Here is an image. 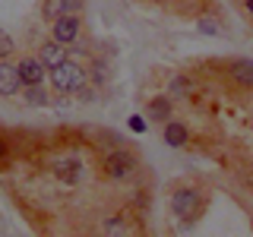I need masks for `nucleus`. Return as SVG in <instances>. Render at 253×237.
Wrapping results in <instances>:
<instances>
[{"mask_svg": "<svg viewBox=\"0 0 253 237\" xmlns=\"http://www.w3.org/2000/svg\"><path fill=\"white\" fill-rule=\"evenodd\" d=\"M231 79L237 85H247V89H253V60L250 57H237L231 63Z\"/></svg>", "mask_w": 253, "mask_h": 237, "instance_id": "nucleus-11", "label": "nucleus"}, {"mask_svg": "<svg viewBox=\"0 0 253 237\" xmlns=\"http://www.w3.org/2000/svg\"><path fill=\"white\" fill-rule=\"evenodd\" d=\"M130 126L136 133H146V120H142V117H130Z\"/></svg>", "mask_w": 253, "mask_h": 237, "instance_id": "nucleus-18", "label": "nucleus"}, {"mask_svg": "<svg viewBox=\"0 0 253 237\" xmlns=\"http://www.w3.org/2000/svg\"><path fill=\"white\" fill-rule=\"evenodd\" d=\"M105 177L108 180H126L133 171H136V155L126 152V149H114L108 158H105Z\"/></svg>", "mask_w": 253, "mask_h": 237, "instance_id": "nucleus-3", "label": "nucleus"}, {"mask_svg": "<svg viewBox=\"0 0 253 237\" xmlns=\"http://www.w3.org/2000/svg\"><path fill=\"white\" fill-rule=\"evenodd\" d=\"M171 114H174V101H171V95H155V98H149V105H146V117L152 123H165V120H171Z\"/></svg>", "mask_w": 253, "mask_h": 237, "instance_id": "nucleus-6", "label": "nucleus"}, {"mask_svg": "<svg viewBox=\"0 0 253 237\" xmlns=\"http://www.w3.org/2000/svg\"><path fill=\"white\" fill-rule=\"evenodd\" d=\"M38 57H42V63L51 70V67H60V63L67 60L70 54H67V44H60V41H44L42 47H38Z\"/></svg>", "mask_w": 253, "mask_h": 237, "instance_id": "nucleus-9", "label": "nucleus"}, {"mask_svg": "<svg viewBox=\"0 0 253 237\" xmlns=\"http://www.w3.org/2000/svg\"><path fill=\"white\" fill-rule=\"evenodd\" d=\"M22 89V79L16 63H10L6 57H0V95H16Z\"/></svg>", "mask_w": 253, "mask_h": 237, "instance_id": "nucleus-7", "label": "nucleus"}, {"mask_svg": "<svg viewBox=\"0 0 253 237\" xmlns=\"http://www.w3.org/2000/svg\"><path fill=\"white\" fill-rule=\"evenodd\" d=\"M16 70H19V79H22V85H42L44 82V76H47V67L42 63V57H32V54H26V57H19L16 60Z\"/></svg>", "mask_w": 253, "mask_h": 237, "instance_id": "nucleus-4", "label": "nucleus"}, {"mask_svg": "<svg viewBox=\"0 0 253 237\" xmlns=\"http://www.w3.org/2000/svg\"><path fill=\"white\" fill-rule=\"evenodd\" d=\"M79 35H83V19H79V13H63L57 19L51 22V38L60 44H76Z\"/></svg>", "mask_w": 253, "mask_h": 237, "instance_id": "nucleus-2", "label": "nucleus"}, {"mask_svg": "<svg viewBox=\"0 0 253 237\" xmlns=\"http://www.w3.org/2000/svg\"><path fill=\"white\" fill-rule=\"evenodd\" d=\"M44 19L47 22H51V19H57V16H63V3H60V0H44Z\"/></svg>", "mask_w": 253, "mask_h": 237, "instance_id": "nucleus-14", "label": "nucleus"}, {"mask_svg": "<svg viewBox=\"0 0 253 237\" xmlns=\"http://www.w3.org/2000/svg\"><path fill=\"white\" fill-rule=\"evenodd\" d=\"M171 209H174V215H177V218H184V221H196V215H200V209H203V193H200V190H193V187H180V190H174V196H171Z\"/></svg>", "mask_w": 253, "mask_h": 237, "instance_id": "nucleus-1", "label": "nucleus"}, {"mask_svg": "<svg viewBox=\"0 0 253 237\" xmlns=\"http://www.w3.org/2000/svg\"><path fill=\"white\" fill-rule=\"evenodd\" d=\"M54 177L60 180V184H67V187H73L79 184V177H83V161H79L76 155H63V158H54Z\"/></svg>", "mask_w": 253, "mask_h": 237, "instance_id": "nucleus-5", "label": "nucleus"}, {"mask_svg": "<svg viewBox=\"0 0 253 237\" xmlns=\"http://www.w3.org/2000/svg\"><path fill=\"white\" fill-rule=\"evenodd\" d=\"M26 101H29V105H44V101H47V92L42 89V85H26Z\"/></svg>", "mask_w": 253, "mask_h": 237, "instance_id": "nucleus-13", "label": "nucleus"}, {"mask_svg": "<svg viewBox=\"0 0 253 237\" xmlns=\"http://www.w3.org/2000/svg\"><path fill=\"white\" fill-rule=\"evenodd\" d=\"M168 92H171V98H190V95L196 92V82H193L190 76H184V73H180V76H174V79H171Z\"/></svg>", "mask_w": 253, "mask_h": 237, "instance_id": "nucleus-12", "label": "nucleus"}, {"mask_svg": "<svg viewBox=\"0 0 253 237\" xmlns=\"http://www.w3.org/2000/svg\"><path fill=\"white\" fill-rule=\"evenodd\" d=\"M196 26H200V32H206V35H218V22H212V19H200L196 22Z\"/></svg>", "mask_w": 253, "mask_h": 237, "instance_id": "nucleus-16", "label": "nucleus"}, {"mask_svg": "<svg viewBox=\"0 0 253 237\" xmlns=\"http://www.w3.org/2000/svg\"><path fill=\"white\" fill-rule=\"evenodd\" d=\"M47 76H51L54 92H73V60H70V57L63 60L60 67H51Z\"/></svg>", "mask_w": 253, "mask_h": 237, "instance_id": "nucleus-8", "label": "nucleus"}, {"mask_svg": "<svg viewBox=\"0 0 253 237\" xmlns=\"http://www.w3.org/2000/svg\"><path fill=\"white\" fill-rule=\"evenodd\" d=\"M13 47H16L13 35H10V32H3V29H0V57H10V54H13Z\"/></svg>", "mask_w": 253, "mask_h": 237, "instance_id": "nucleus-15", "label": "nucleus"}, {"mask_svg": "<svg viewBox=\"0 0 253 237\" xmlns=\"http://www.w3.org/2000/svg\"><path fill=\"white\" fill-rule=\"evenodd\" d=\"M60 3H63V13H79L85 0H60Z\"/></svg>", "mask_w": 253, "mask_h": 237, "instance_id": "nucleus-17", "label": "nucleus"}, {"mask_svg": "<svg viewBox=\"0 0 253 237\" xmlns=\"http://www.w3.org/2000/svg\"><path fill=\"white\" fill-rule=\"evenodd\" d=\"M6 152H10V146H6V139L0 136V158H6Z\"/></svg>", "mask_w": 253, "mask_h": 237, "instance_id": "nucleus-19", "label": "nucleus"}, {"mask_svg": "<svg viewBox=\"0 0 253 237\" xmlns=\"http://www.w3.org/2000/svg\"><path fill=\"white\" fill-rule=\"evenodd\" d=\"M162 136H165V142H168L171 149H184L187 142H190V130H187L180 120H165Z\"/></svg>", "mask_w": 253, "mask_h": 237, "instance_id": "nucleus-10", "label": "nucleus"}, {"mask_svg": "<svg viewBox=\"0 0 253 237\" xmlns=\"http://www.w3.org/2000/svg\"><path fill=\"white\" fill-rule=\"evenodd\" d=\"M247 13H250V16H253V0H247Z\"/></svg>", "mask_w": 253, "mask_h": 237, "instance_id": "nucleus-20", "label": "nucleus"}]
</instances>
